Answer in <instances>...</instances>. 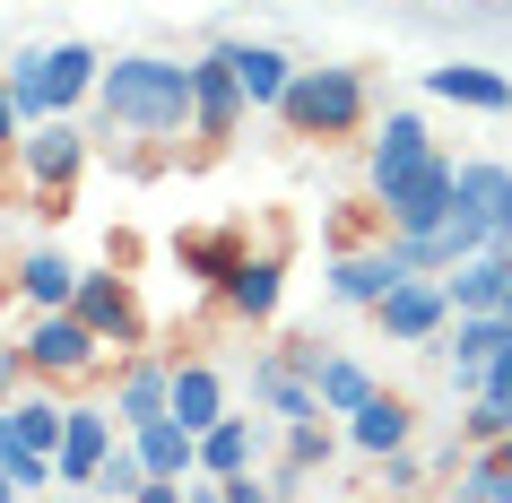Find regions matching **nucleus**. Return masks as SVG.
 Returning <instances> with one entry per match:
<instances>
[{
    "label": "nucleus",
    "instance_id": "e433bc0d",
    "mask_svg": "<svg viewBox=\"0 0 512 503\" xmlns=\"http://www.w3.org/2000/svg\"><path fill=\"white\" fill-rule=\"evenodd\" d=\"M486 460H504V469H512V434H504V443H495V451H486Z\"/></svg>",
    "mask_w": 512,
    "mask_h": 503
},
{
    "label": "nucleus",
    "instance_id": "ddd939ff",
    "mask_svg": "<svg viewBox=\"0 0 512 503\" xmlns=\"http://www.w3.org/2000/svg\"><path fill=\"white\" fill-rule=\"evenodd\" d=\"M452 209H460V165H452V157H434L417 183H400L391 200H382V235H434Z\"/></svg>",
    "mask_w": 512,
    "mask_h": 503
},
{
    "label": "nucleus",
    "instance_id": "2eb2a0df",
    "mask_svg": "<svg viewBox=\"0 0 512 503\" xmlns=\"http://www.w3.org/2000/svg\"><path fill=\"white\" fill-rule=\"evenodd\" d=\"M226 61H235V87H243V105H252V113H278V105H287V79L304 70V61H287L278 44H252V35H235Z\"/></svg>",
    "mask_w": 512,
    "mask_h": 503
},
{
    "label": "nucleus",
    "instance_id": "0eeeda50",
    "mask_svg": "<svg viewBox=\"0 0 512 503\" xmlns=\"http://www.w3.org/2000/svg\"><path fill=\"white\" fill-rule=\"evenodd\" d=\"M113 417H122V434H139V425L174 417V356H157V347H131V356H113Z\"/></svg>",
    "mask_w": 512,
    "mask_h": 503
},
{
    "label": "nucleus",
    "instance_id": "473e14b6",
    "mask_svg": "<svg viewBox=\"0 0 512 503\" xmlns=\"http://www.w3.org/2000/svg\"><path fill=\"white\" fill-rule=\"evenodd\" d=\"M382 486H391V495H408V486H417V460H408V451H391V460H382Z\"/></svg>",
    "mask_w": 512,
    "mask_h": 503
},
{
    "label": "nucleus",
    "instance_id": "4be33fe9",
    "mask_svg": "<svg viewBox=\"0 0 512 503\" xmlns=\"http://www.w3.org/2000/svg\"><path fill=\"white\" fill-rule=\"evenodd\" d=\"M460 209H469V217H486V226H495V243L512 252V165L469 157V165H460Z\"/></svg>",
    "mask_w": 512,
    "mask_h": 503
},
{
    "label": "nucleus",
    "instance_id": "a19ab883",
    "mask_svg": "<svg viewBox=\"0 0 512 503\" xmlns=\"http://www.w3.org/2000/svg\"><path fill=\"white\" fill-rule=\"evenodd\" d=\"M452 503H469V495H452Z\"/></svg>",
    "mask_w": 512,
    "mask_h": 503
},
{
    "label": "nucleus",
    "instance_id": "bb28decb",
    "mask_svg": "<svg viewBox=\"0 0 512 503\" xmlns=\"http://www.w3.org/2000/svg\"><path fill=\"white\" fill-rule=\"evenodd\" d=\"M313 391H322V417H356V408H365V399H374L382 382H374L365 365H356V356H322Z\"/></svg>",
    "mask_w": 512,
    "mask_h": 503
},
{
    "label": "nucleus",
    "instance_id": "2f4dec72",
    "mask_svg": "<svg viewBox=\"0 0 512 503\" xmlns=\"http://www.w3.org/2000/svg\"><path fill=\"white\" fill-rule=\"evenodd\" d=\"M478 399H495V408H512V347L495 356V365H486V391H478Z\"/></svg>",
    "mask_w": 512,
    "mask_h": 503
},
{
    "label": "nucleus",
    "instance_id": "dca6fc26",
    "mask_svg": "<svg viewBox=\"0 0 512 503\" xmlns=\"http://www.w3.org/2000/svg\"><path fill=\"white\" fill-rule=\"evenodd\" d=\"M443 295H452V313H504V295H512V252H504V243L469 252L460 269H443Z\"/></svg>",
    "mask_w": 512,
    "mask_h": 503
},
{
    "label": "nucleus",
    "instance_id": "c756f323",
    "mask_svg": "<svg viewBox=\"0 0 512 503\" xmlns=\"http://www.w3.org/2000/svg\"><path fill=\"white\" fill-rule=\"evenodd\" d=\"M18 139H27V113H18V87L0 70V157H18Z\"/></svg>",
    "mask_w": 512,
    "mask_h": 503
},
{
    "label": "nucleus",
    "instance_id": "7ed1b4c3",
    "mask_svg": "<svg viewBox=\"0 0 512 503\" xmlns=\"http://www.w3.org/2000/svg\"><path fill=\"white\" fill-rule=\"evenodd\" d=\"M96 79H105L96 44H35V53L9 61V87H18L27 131H35V122H61L70 105H87V96H96Z\"/></svg>",
    "mask_w": 512,
    "mask_h": 503
},
{
    "label": "nucleus",
    "instance_id": "f03ea898",
    "mask_svg": "<svg viewBox=\"0 0 512 503\" xmlns=\"http://www.w3.org/2000/svg\"><path fill=\"white\" fill-rule=\"evenodd\" d=\"M278 122H287V139H322V148H330V139H356L365 122H374V87H365V70H348V61L296 70Z\"/></svg>",
    "mask_w": 512,
    "mask_h": 503
},
{
    "label": "nucleus",
    "instance_id": "20e7f679",
    "mask_svg": "<svg viewBox=\"0 0 512 503\" xmlns=\"http://www.w3.org/2000/svg\"><path fill=\"white\" fill-rule=\"evenodd\" d=\"M18 356H27L35 382H96V373L113 365V347L96 339L79 313H35V330L18 339Z\"/></svg>",
    "mask_w": 512,
    "mask_h": 503
},
{
    "label": "nucleus",
    "instance_id": "a211bd4d",
    "mask_svg": "<svg viewBox=\"0 0 512 503\" xmlns=\"http://www.w3.org/2000/svg\"><path fill=\"white\" fill-rule=\"evenodd\" d=\"M252 399H261V408H270L278 425H304V417H322V391H313V382H304V373L287 365L278 347H261V356H252Z\"/></svg>",
    "mask_w": 512,
    "mask_h": 503
},
{
    "label": "nucleus",
    "instance_id": "6e6552de",
    "mask_svg": "<svg viewBox=\"0 0 512 503\" xmlns=\"http://www.w3.org/2000/svg\"><path fill=\"white\" fill-rule=\"evenodd\" d=\"M87 165V131L61 113V122H35L27 139H18V174H27L35 200H70V183H79Z\"/></svg>",
    "mask_w": 512,
    "mask_h": 503
},
{
    "label": "nucleus",
    "instance_id": "cd10ccee",
    "mask_svg": "<svg viewBox=\"0 0 512 503\" xmlns=\"http://www.w3.org/2000/svg\"><path fill=\"white\" fill-rule=\"evenodd\" d=\"M139 486H148V460H139V443L122 434V443L105 451V469H96V486H87V495H96V503H139Z\"/></svg>",
    "mask_w": 512,
    "mask_h": 503
},
{
    "label": "nucleus",
    "instance_id": "b1692460",
    "mask_svg": "<svg viewBox=\"0 0 512 503\" xmlns=\"http://www.w3.org/2000/svg\"><path fill=\"white\" fill-rule=\"evenodd\" d=\"M261 469V417H217L200 434V477H243Z\"/></svg>",
    "mask_w": 512,
    "mask_h": 503
},
{
    "label": "nucleus",
    "instance_id": "a878e982",
    "mask_svg": "<svg viewBox=\"0 0 512 503\" xmlns=\"http://www.w3.org/2000/svg\"><path fill=\"white\" fill-rule=\"evenodd\" d=\"M330 451H339V443H330V425H322V417L287 425V460H278V477H270V486H278V495H296V486H304L313 469H330Z\"/></svg>",
    "mask_w": 512,
    "mask_h": 503
},
{
    "label": "nucleus",
    "instance_id": "423d86ee",
    "mask_svg": "<svg viewBox=\"0 0 512 503\" xmlns=\"http://www.w3.org/2000/svg\"><path fill=\"white\" fill-rule=\"evenodd\" d=\"M70 313L96 330V339L113 347V356H131V347H148V313H139L131 278H113V269H79V295H70Z\"/></svg>",
    "mask_w": 512,
    "mask_h": 503
},
{
    "label": "nucleus",
    "instance_id": "aec40b11",
    "mask_svg": "<svg viewBox=\"0 0 512 503\" xmlns=\"http://www.w3.org/2000/svg\"><path fill=\"white\" fill-rule=\"evenodd\" d=\"M174 417H183L191 434H209L217 417H235V408H226V373H217L209 356H174Z\"/></svg>",
    "mask_w": 512,
    "mask_h": 503
},
{
    "label": "nucleus",
    "instance_id": "5701e85b",
    "mask_svg": "<svg viewBox=\"0 0 512 503\" xmlns=\"http://www.w3.org/2000/svg\"><path fill=\"white\" fill-rule=\"evenodd\" d=\"M18 295H27L35 313H70V295H79V261H70V252H53V243L18 252Z\"/></svg>",
    "mask_w": 512,
    "mask_h": 503
},
{
    "label": "nucleus",
    "instance_id": "6ab92c4d",
    "mask_svg": "<svg viewBox=\"0 0 512 503\" xmlns=\"http://www.w3.org/2000/svg\"><path fill=\"white\" fill-rule=\"evenodd\" d=\"M426 96L469 105V113H512V79H504V70H486V61H434V70H426Z\"/></svg>",
    "mask_w": 512,
    "mask_h": 503
},
{
    "label": "nucleus",
    "instance_id": "393cba45",
    "mask_svg": "<svg viewBox=\"0 0 512 503\" xmlns=\"http://www.w3.org/2000/svg\"><path fill=\"white\" fill-rule=\"evenodd\" d=\"M131 443H139V460H148V477H191V469H200V434H191L183 417H157V425H139Z\"/></svg>",
    "mask_w": 512,
    "mask_h": 503
},
{
    "label": "nucleus",
    "instance_id": "c85d7f7f",
    "mask_svg": "<svg viewBox=\"0 0 512 503\" xmlns=\"http://www.w3.org/2000/svg\"><path fill=\"white\" fill-rule=\"evenodd\" d=\"M452 495H469V503H512V469H504V460H486V451H469Z\"/></svg>",
    "mask_w": 512,
    "mask_h": 503
},
{
    "label": "nucleus",
    "instance_id": "9b49d317",
    "mask_svg": "<svg viewBox=\"0 0 512 503\" xmlns=\"http://www.w3.org/2000/svg\"><path fill=\"white\" fill-rule=\"evenodd\" d=\"M113 399H70V425H61V460H53V477H61V495H87L96 486V469H105V451H113Z\"/></svg>",
    "mask_w": 512,
    "mask_h": 503
},
{
    "label": "nucleus",
    "instance_id": "1a4fd4ad",
    "mask_svg": "<svg viewBox=\"0 0 512 503\" xmlns=\"http://www.w3.org/2000/svg\"><path fill=\"white\" fill-rule=\"evenodd\" d=\"M243 87H235V61H226V44H217V53H200L191 61V139H200V148H226V139L243 131Z\"/></svg>",
    "mask_w": 512,
    "mask_h": 503
},
{
    "label": "nucleus",
    "instance_id": "72a5a7b5",
    "mask_svg": "<svg viewBox=\"0 0 512 503\" xmlns=\"http://www.w3.org/2000/svg\"><path fill=\"white\" fill-rule=\"evenodd\" d=\"M191 495V477H148V486H139V503H183Z\"/></svg>",
    "mask_w": 512,
    "mask_h": 503
},
{
    "label": "nucleus",
    "instance_id": "4c0bfd02",
    "mask_svg": "<svg viewBox=\"0 0 512 503\" xmlns=\"http://www.w3.org/2000/svg\"><path fill=\"white\" fill-rule=\"evenodd\" d=\"M35 503H96V495H35Z\"/></svg>",
    "mask_w": 512,
    "mask_h": 503
},
{
    "label": "nucleus",
    "instance_id": "f3484780",
    "mask_svg": "<svg viewBox=\"0 0 512 503\" xmlns=\"http://www.w3.org/2000/svg\"><path fill=\"white\" fill-rule=\"evenodd\" d=\"M408 443H417V408H408L400 391H374L348 417V451H365V460H391V451H408Z\"/></svg>",
    "mask_w": 512,
    "mask_h": 503
},
{
    "label": "nucleus",
    "instance_id": "c9c22d12",
    "mask_svg": "<svg viewBox=\"0 0 512 503\" xmlns=\"http://www.w3.org/2000/svg\"><path fill=\"white\" fill-rule=\"evenodd\" d=\"M0 503H18V477H9V451H0Z\"/></svg>",
    "mask_w": 512,
    "mask_h": 503
},
{
    "label": "nucleus",
    "instance_id": "39448f33",
    "mask_svg": "<svg viewBox=\"0 0 512 503\" xmlns=\"http://www.w3.org/2000/svg\"><path fill=\"white\" fill-rule=\"evenodd\" d=\"M434 157H443V148H434L426 113H417V105H391V113H382V131H374V157H365V200L382 209V200H391L400 183H417Z\"/></svg>",
    "mask_w": 512,
    "mask_h": 503
},
{
    "label": "nucleus",
    "instance_id": "f8f14e48",
    "mask_svg": "<svg viewBox=\"0 0 512 503\" xmlns=\"http://www.w3.org/2000/svg\"><path fill=\"white\" fill-rule=\"evenodd\" d=\"M400 278H417V269H408V252L391 235H382V243H348V252L330 261V304H365V313H374Z\"/></svg>",
    "mask_w": 512,
    "mask_h": 503
},
{
    "label": "nucleus",
    "instance_id": "4468645a",
    "mask_svg": "<svg viewBox=\"0 0 512 503\" xmlns=\"http://www.w3.org/2000/svg\"><path fill=\"white\" fill-rule=\"evenodd\" d=\"M278 295H287V243H270V252H243V269L217 287V304L235 321H270Z\"/></svg>",
    "mask_w": 512,
    "mask_h": 503
},
{
    "label": "nucleus",
    "instance_id": "f257e3e1",
    "mask_svg": "<svg viewBox=\"0 0 512 503\" xmlns=\"http://www.w3.org/2000/svg\"><path fill=\"white\" fill-rule=\"evenodd\" d=\"M96 113L122 139H191V61L174 53H122L96 79Z\"/></svg>",
    "mask_w": 512,
    "mask_h": 503
},
{
    "label": "nucleus",
    "instance_id": "412c9836",
    "mask_svg": "<svg viewBox=\"0 0 512 503\" xmlns=\"http://www.w3.org/2000/svg\"><path fill=\"white\" fill-rule=\"evenodd\" d=\"M243 252H252V243L235 235V226H191L183 243H174V261H183V278H200V287H226V278H235L243 269Z\"/></svg>",
    "mask_w": 512,
    "mask_h": 503
},
{
    "label": "nucleus",
    "instance_id": "ea45409f",
    "mask_svg": "<svg viewBox=\"0 0 512 503\" xmlns=\"http://www.w3.org/2000/svg\"><path fill=\"white\" fill-rule=\"evenodd\" d=\"M504 313H512V295H504Z\"/></svg>",
    "mask_w": 512,
    "mask_h": 503
},
{
    "label": "nucleus",
    "instance_id": "7c9ffc66",
    "mask_svg": "<svg viewBox=\"0 0 512 503\" xmlns=\"http://www.w3.org/2000/svg\"><path fill=\"white\" fill-rule=\"evenodd\" d=\"M217 495H226V503H278V486L261 469H243V477H217Z\"/></svg>",
    "mask_w": 512,
    "mask_h": 503
},
{
    "label": "nucleus",
    "instance_id": "f704fd0d",
    "mask_svg": "<svg viewBox=\"0 0 512 503\" xmlns=\"http://www.w3.org/2000/svg\"><path fill=\"white\" fill-rule=\"evenodd\" d=\"M183 503H226V495H217V477H200V469H191V495Z\"/></svg>",
    "mask_w": 512,
    "mask_h": 503
},
{
    "label": "nucleus",
    "instance_id": "58836bf2",
    "mask_svg": "<svg viewBox=\"0 0 512 503\" xmlns=\"http://www.w3.org/2000/svg\"><path fill=\"white\" fill-rule=\"evenodd\" d=\"M365 503H400V495H365Z\"/></svg>",
    "mask_w": 512,
    "mask_h": 503
},
{
    "label": "nucleus",
    "instance_id": "9d476101",
    "mask_svg": "<svg viewBox=\"0 0 512 503\" xmlns=\"http://www.w3.org/2000/svg\"><path fill=\"white\" fill-rule=\"evenodd\" d=\"M374 321H382V339H391V347H434L443 330H452V295H443V278L417 269V278H400V287L374 304Z\"/></svg>",
    "mask_w": 512,
    "mask_h": 503
}]
</instances>
